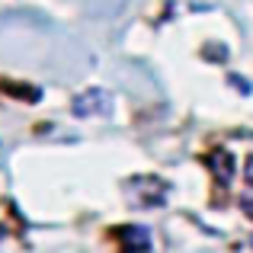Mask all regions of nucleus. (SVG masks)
Masks as SVG:
<instances>
[{"mask_svg":"<svg viewBox=\"0 0 253 253\" xmlns=\"http://www.w3.org/2000/svg\"><path fill=\"white\" fill-rule=\"evenodd\" d=\"M112 109V96L103 90V86H90V90L77 93L74 96V116L90 119V116H106Z\"/></svg>","mask_w":253,"mask_h":253,"instance_id":"1","label":"nucleus"},{"mask_svg":"<svg viewBox=\"0 0 253 253\" xmlns=\"http://www.w3.org/2000/svg\"><path fill=\"white\" fill-rule=\"evenodd\" d=\"M116 234H119V241H122L125 253H148L154 247V237H151V231L144 228V224H125Z\"/></svg>","mask_w":253,"mask_h":253,"instance_id":"2","label":"nucleus"},{"mask_svg":"<svg viewBox=\"0 0 253 253\" xmlns=\"http://www.w3.org/2000/svg\"><path fill=\"white\" fill-rule=\"evenodd\" d=\"M209 167L215 173V179L224 186V183H231V176H234V157H231L224 148H218V151L209 154Z\"/></svg>","mask_w":253,"mask_h":253,"instance_id":"3","label":"nucleus"},{"mask_svg":"<svg viewBox=\"0 0 253 253\" xmlns=\"http://www.w3.org/2000/svg\"><path fill=\"white\" fill-rule=\"evenodd\" d=\"M241 209H244V211H247V215L253 218V199H250V196H247V199H244V202H241Z\"/></svg>","mask_w":253,"mask_h":253,"instance_id":"4","label":"nucleus"},{"mask_svg":"<svg viewBox=\"0 0 253 253\" xmlns=\"http://www.w3.org/2000/svg\"><path fill=\"white\" fill-rule=\"evenodd\" d=\"M247 183H250V186H253V154H250V157H247Z\"/></svg>","mask_w":253,"mask_h":253,"instance_id":"5","label":"nucleus"},{"mask_svg":"<svg viewBox=\"0 0 253 253\" xmlns=\"http://www.w3.org/2000/svg\"><path fill=\"white\" fill-rule=\"evenodd\" d=\"M0 237H3V231H0Z\"/></svg>","mask_w":253,"mask_h":253,"instance_id":"6","label":"nucleus"},{"mask_svg":"<svg viewBox=\"0 0 253 253\" xmlns=\"http://www.w3.org/2000/svg\"><path fill=\"white\" fill-rule=\"evenodd\" d=\"M250 244H253V237H250Z\"/></svg>","mask_w":253,"mask_h":253,"instance_id":"7","label":"nucleus"}]
</instances>
